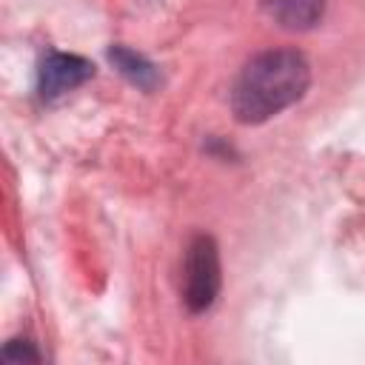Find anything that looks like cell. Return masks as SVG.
I'll return each instance as SVG.
<instances>
[{
	"instance_id": "3",
	"label": "cell",
	"mask_w": 365,
	"mask_h": 365,
	"mask_svg": "<svg viewBox=\"0 0 365 365\" xmlns=\"http://www.w3.org/2000/svg\"><path fill=\"white\" fill-rule=\"evenodd\" d=\"M94 77V63L68 51H46L37 68V97L43 103H54L63 94L80 88Z\"/></svg>"
},
{
	"instance_id": "6",
	"label": "cell",
	"mask_w": 365,
	"mask_h": 365,
	"mask_svg": "<svg viewBox=\"0 0 365 365\" xmlns=\"http://www.w3.org/2000/svg\"><path fill=\"white\" fill-rule=\"evenodd\" d=\"M3 359L6 362H40V351L29 339H9L3 345Z\"/></svg>"
},
{
	"instance_id": "4",
	"label": "cell",
	"mask_w": 365,
	"mask_h": 365,
	"mask_svg": "<svg viewBox=\"0 0 365 365\" xmlns=\"http://www.w3.org/2000/svg\"><path fill=\"white\" fill-rule=\"evenodd\" d=\"M328 0H262V11L285 31H311L322 23Z\"/></svg>"
},
{
	"instance_id": "2",
	"label": "cell",
	"mask_w": 365,
	"mask_h": 365,
	"mask_svg": "<svg viewBox=\"0 0 365 365\" xmlns=\"http://www.w3.org/2000/svg\"><path fill=\"white\" fill-rule=\"evenodd\" d=\"M222 288V262L220 245L211 234H194L182 257V282L180 297L188 314H205Z\"/></svg>"
},
{
	"instance_id": "1",
	"label": "cell",
	"mask_w": 365,
	"mask_h": 365,
	"mask_svg": "<svg viewBox=\"0 0 365 365\" xmlns=\"http://www.w3.org/2000/svg\"><path fill=\"white\" fill-rule=\"evenodd\" d=\"M311 63L297 48H268L254 54L231 86V114L242 125H262L305 97Z\"/></svg>"
},
{
	"instance_id": "5",
	"label": "cell",
	"mask_w": 365,
	"mask_h": 365,
	"mask_svg": "<svg viewBox=\"0 0 365 365\" xmlns=\"http://www.w3.org/2000/svg\"><path fill=\"white\" fill-rule=\"evenodd\" d=\"M106 57H108V63H111L131 86H137L140 91H154V88L160 86V68H157L145 54H140V51H134V48H128V46H123V43H114V46H108Z\"/></svg>"
}]
</instances>
